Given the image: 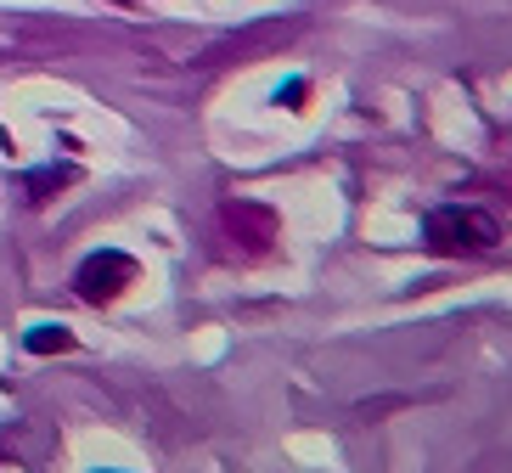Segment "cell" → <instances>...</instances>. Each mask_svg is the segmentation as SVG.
I'll use <instances>...</instances> for the list:
<instances>
[{"mask_svg":"<svg viewBox=\"0 0 512 473\" xmlns=\"http://www.w3.org/2000/svg\"><path fill=\"white\" fill-rule=\"evenodd\" d=\"M422 237L434 254H479V248H496L501 243V226L496 214L473 209V203H445L422 220Z\"/></svg>","mask_w":512,"mask_h":473,"instance_id":"obj_1","label":"cell"},{"mask_svg":"<svg viewBox=\"0 0 512 473\" xmlns=\"http://www.w3.org/2000/svg\"><path fill=\"white\" fill-rule=\"evenodd\" d=\"M124 282H136V260H130V254H119V248H102V254H91V260L74 271L79 299H91V305H102V299H119Z\"/></svg>","mask_w":512,"mask_h":473,"instance_id":"obj_2","label":"cell"},{"mask_svg":"<svg viewBox=\"0 0 512 473\" xmlns=\"http://www.w3.org/2000/svg\"><path fill=\"white\" fill-rule=\"evenodd\" d=\"M23 344H29L34 355H51V350H68V344H74V338L62 333V327H34V333L23 338Z\"/></svg>","mask_w":512,"mask_h":473,"instance_id":"obj_3","label":"cell"},{"mask_svg":"<svg viewBox=\"0 0 512 473\" xmlns=\"http://www.w3.org/2000/svg\"><path fill=\"white\" fill-rule=\"evenodd\" d=\"M276 102H287V107H299V102H304V79H287L282 91H276Z\"/></svg>","mask_w":512,"mask_h":473,"instance_id":"obj_4","label":"cell"}]
</instances>
